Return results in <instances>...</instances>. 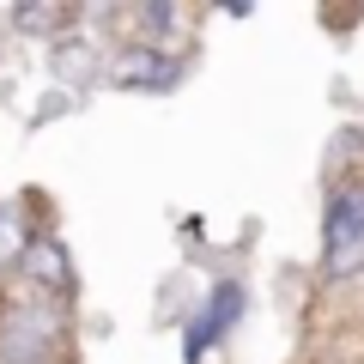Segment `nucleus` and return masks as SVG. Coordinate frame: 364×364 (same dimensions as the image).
<instances>
[{
    "mask_svg": "<svg viewBox=\"0 0 364 364\" xmlns=\"http://www.w3.org/2000/svg\"><path fill=\"white\" fill-rule=\"evenodd\" d=\"M237 316H243V286H219V291H213V304L195 316V328H188V364H195L200 352H207L213 340L237 322Z\"/></svg>",
    "mask_w": 364,
    "mask_h": 364,
    "instance_id": "f03ea898",
    "label": "nucleus"
},
{
    "mask_svg": "<svg viewBox=\"0 0 364 364\" xmlns=\"http://www.w3.org/2000/svg\"><path fill=\"white\" fill-rule=\"evenodd\" d=\"M55 18H61V6H25L18 25H55Z\"/></svg>",
    "mask_w": 364,
    "mask_h": 364,
    "instance_id": "423d86ee",
    "label": "nucleus"
},
{
    "mask_svg": "<svg viewBox=\"0 0 364 364\" xmlns=\"http://www.w3.org/2000/svg\"><path fill=\"white\" fill-rule=\"evenodd\" d=\"M116 79L122 85H140V91H164L170 79H176V61H164L152 43H140V49H128L116 61Z\"/></svg>",
    "mask_w": 364,
    "mask_h": 364,
    "instance_id": "7ed1b4c3",
    "label": "nucleus"
},
{
    "mask_svg": "<svg viewBox=\"0 0 364 364\" xmlns=\"http://www.w3.org/2000/svg\"><path fill=\"white\" fill-rule=\"evenodd\" d=\"M322 267L334 279H358L364 273V182L340 188L328 200V225H322Z\"/></svg>",
    "mask_w": 364,
    "mask_h": 364,
    "instance_id": "f257e3e1",
    "label": "nucleus"
},
{
    "mask_svg": "<svg viewBox=\"0 0 364 364\" xmlns=\"http://www.w3.org/2000/svg\"><path fill=\"white\" fill-rule=\"evenodd\" d=\"M25 231H18V219H6V213H0V267H6V261H25Z\"/></svg>",
    "mask_w": 364,
    "mask_h": 364,
    "instance_id": "39448f33",
    "label": "nucleus"
},
{
    "mask_svg": "<svg viewBox=\"0 0 364 364\" xmlns=\"http://www.w3.org/2000/svg\"><path fill=\"white\" fill-rule=\"evenodd\" d=\"M25 267L37 273L49 291H67V261H61V249H55V243H31L25 249Z\"/></svg>",
    "mask_w": 364,
    "mask_h": 364,
    "instance_id": "20e7f679",
    "label": "nucleus"
}]
</instances>
